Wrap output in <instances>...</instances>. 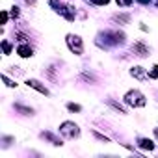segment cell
I'll list each match as a JSON object with an SVG mask.
<instances>
[{
	"label": "cell",
	"instance_id": "9",
	"mask_svg": "<svg viewBox=\"0 0 158 158\" xmlns=\"http://www.w3.org/2000/svg\"><path fill=\"white\" fill-rule=\"evenodd\" d=\"M41 138H47V139H50V141H52L54 145H61V141H60V139H58L56 136H52L50 132H43V134H41Z\"/></svg>",
	"mask_w": 158,
	"mask_h": 158
},
{
	"label": "cell",
	"instance_id": "6",
	"mask_svg": "<svg viewBox=\"0 0 158 158\" xmlns=\"http://www.w3.org/2000/svg\"><path fill=\"white\" fill-rule=\"evenodd\" d=\"M130 74H132L134 78H138V80H145V78H147L143 67H132V69H130Z\"/></svg>",
	"mask_w": 158,
	"mask_h": 158
},
{
	"label": "cell",
	"instance_id": "21",
	"mask_svg": "<svg viewBox=\"0 0 158 158\" xmlns=\"http://www.w3.org/2000/svg\"><path fill=\"white\" fill-rule=\"evenodd\" d=\"M154 136H156V138H158V128H154Z\"/></svg>",
	"mask_w": 158,
	"mask_h": 158
},
{
	"label": "cell",
	"instance_id": "3",
	"mask_svg": "<svg viewBox=\"0 0 158 158\" xmlns=\"http://www.w3.org/2000/svg\"><path fill=\"white\" fill-rule=\"evenodd\" d=\"M67 45H69L71 52H74V54H82L84 52V43H82V39L78 37V35L69 34L67 35Z\"/></svg>",
	"mask_w": 158,
	"mask_h": 158
},
{
	"label": "cell",
	"instance_id": "4",
	"mask_svg": "<svg viewBox=\"0 0 158 158\" xmlns=\"http://www.w3.org/2000/svg\"><path fill=\"white\" fill-rule=\"evenodd\" d=\"M132 50H134V54H138V56H141V58L149 56V47H147L143 41H136L134 47H132Z\"/></svg>",
	"mask_w": 158,
	"mask_h": 158
},
{
	"label": "cell",
	"instance_id": "17",
	"mask_svg": "<svg viewBox=\"0 0 158 158\" xmlns=\"http://www.w3.org/2000/svg\"><path fill=\"white\" fill-rule=\"evenodd\" d=\"M95 4H99V6H106V4H108V0H95Z\"/></svg>",
	"mask_w": 158,
	"mask_h": 158
},
{
	"label": "cell",
	"instance_id": "13",
	"mask_svg": "<svg viewBox=\"0 0 158 158\" xmlns=\"http://www.w3.org/2000/svg\"><path fill=\"white\" fill-rule=\"evenodd\" d=\"M93 136H95L97 139H101V141H104V143H110V139H108L106 136H102V134H99V132H93Z\"/></svg>",
	"mask_w": 158,
	"mask_h": 158
},
{
	"label": "cell",
	"instance_id": "5",
	"mask_svg": "<svg viewBox=\"0 0 158 158\" xmlns=\"http://www.w3.org/2000/svg\"><path fill=\"white\" fill-rule=\"evenodd\" d=\"M26 84H28V88H34V89H35V91H39L41 95H48V89H47L39 80H34V78H32V80H28Z\"/></svg>",
	"mask_w": 158,
	"mask_h": 158
},
{
	"label": "cell",
	"instance_id": "10",
	"mask_svg": "<svg viewBox=\"0 0 158 158\" xmlns=\"http://www.w3.org/2000/svg\"><path fill=\"white\" fill-rule=\"evenodd\" d=\"M67 108H69V112H80V110H82L80 106L74 104V102H69V104H67Z\"/></svg>",
	"mask_w": 158,
	"mask_h": 158
},
{
	"label": "cell",
	"instance_id": "14",
	"mask_svg": "<svg viewBox=\"0 0 158 158\" xmlns=\"http://www.w3.org/2000/svg\"><path fill=\"white\" fill-rule=\"evenodd\" d=\"M4 82H6V84H8V86H10V88H15V86H17V84H15V82H13V80H10V78H8V76H6V74H4Z\"/></svg>",
	"mask_w": 158,
	"mask_h": 158
},
{
	"label": "cell",
	"instance_id": "2",
	"mask_svg": "<svg viewBox=\"0 0 158 158\" xmlns=\"http://www.w3.org/2000/svg\"><path fill=\"white\" fill-rule=\"evenodd\" d=\"M60 132H61L65 138H78V136H80L78 125H74L73 121H65V123H61V127H60Z\"/></svg>",
	"mask_w": 158,
	"mask_h": 158
},
{
	"label": "cell",
	"instance_id": "8",
	"mask_svg": "<svg viewBox=\"0 0 158 158\" xmlns=\"http://www.w3.org/2000/svg\"><path fill=\"white\" fill-rule=\"evenodd\" d=\"M139 147L141 149H147V151H152L154 149V143H152V139H149V138H139Z\"/></svg>",
	"mask_w": 158,
	"mask_h": 158
},
{
	"label": "cell",
	"instance_id": "19",
	"mask_svg": "<svg viewBox=\"0 0 158 158\" xmlns=\"http://www.w3.org/2000/svg\"><path fill=\"white\" fill-rule=\"evenodd\" d=\"M138 2H141V4H149L151 0H138Z\"/></svg>",
	"mask_w": 158,
	"mask_h": 158
},
{
	"label": "cell",
	"instance_id": "15",
	"mask_svg": "<svg viewBox=\"0 0 158 158\" xmlns=\"http://www.w3.org/2000/svg\"><path fill=\"white\" fill-rule=\"evenodd\" d=\"M117 4L119 6H128V4H132V0H117Z\"/></svg>",
	"mask_w": 158,
	"mask_h": 158
},
{
	"label": "cell",
	"instance_id": "18",
	"mask_svg": "<svg viewBox=\"0 0 158 158\" xmlns=\"http://www.w3.org/2000/svg\"><path fill=\"white\" fill-rule=\"evenodd\" d=\"M11 15L17 17V15H19V8H11Z\"/></svg>",
	"mask_w": 158,
	"mask_h": 158
},
{
	"label": "cell",
	"instance_id": "11",
	"mask_svg": "<svg viewBox=\"0 0 158 158\" xmlns=\"http://www.w3.org/2000/svg\"><path fill=\"white\" fill-rule=\"evenodd\" d=\"M149 78H154V80L158 78V65H154V67L151 69V73H149Z\"/></svg>",
	"mask_w": 158,
	"mask_h": 158
},
{
	"label": "cell",
	"instance_id": "20",
	"mask_svg": "<svg viewBox=\"0 0 158 158\" xmlns=\"http://www.w3.org/2000/svg\"><path fill=\"white\" fill-rule=\"evenodd\" d=\"M26 2H28V4H35V0H26Z\"/></svg>",
	"mask_w": 158,
	"mask_h": 158
},
{
	"label": "cell",
	"instance_id": "16",
	"mask_svg": "<svg viewBox=\"0 0 158 158\" xmlns=\"http://www.w3.org/2000/svg\"><path fill=\"white\" fill-rule=\"evenodd\" d=\"M8 23V11H2V24Z\"/></svg>",
	"mask_w": 158,
	"mask_h": 158
},
{
	"label": "cell",
	"instance_id": "1",
	"mask_svg": "<svg viewBox=\"0 0 158 158\" xmlns=\"http://www.w3.org/2000/svg\"><path fill=\"white\" fill-rule=\"evenodd\" d=\"M125 102H127V104H130V106H134V108H141V106H145V104H147L145 97H143L138 89H130V91L125 95Z\"/></svg>",
	"mask_w": 158,
	"mask_h": 158
},
{
	"label": "cell",
	"instance_id": "7",
	"mask_svg": "<svg viewBox=\"0 0 158 158\" xmlns=\"http://www.w3.org/2000/svg\"><path fill=\"white\" fill-rule=\"evenodd\" d=\"M17 54H19L21 58H30L34 52H32V48H30L28 45H21V47L17 48Z\"/></svg>",
	"mask_w": 158,
	"mask_h": 158
},
{
	"label": "cell",
	"instance_id": "12",
	"mask_svg": "<svg viewBox=\"0 0 158 158\" xmlns=\"http://www.w3.org/2000/svg\"><path fill=\"white\" fill-rule=\"evenodd\" d=\"M2 48H4V54H10V52H11V45H10L6 39L2 41Z\"/></svg>",
	"mask_w": 158,
	"mask_h": 158
}]
</instances>
